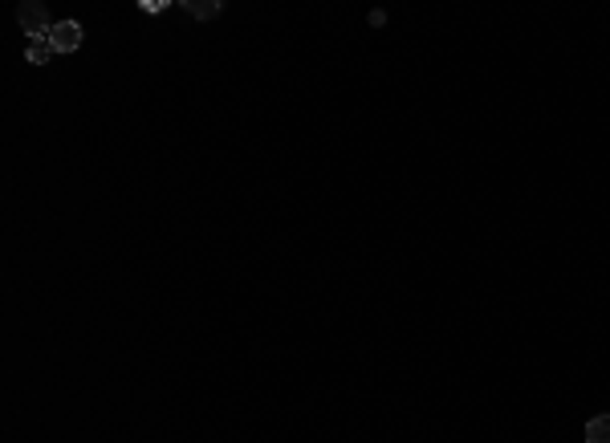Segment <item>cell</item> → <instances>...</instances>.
Returning <instances> with one entry per match:
<instances>
[{
  "label": "cell",
  "instance_id": "7a4b0ae2",
  "mask_svg": "<svg viewBox=\"0 0 610 443\" xmlns=\"http://www.w3.org/2000/svg\"><path fill=\"white\" fill-rule=\"evenodd\" d=\"M49 41H54L57 54H73V49L82 45V25L78 21H57L54 33H49Z\"/></svg>",
  "mask_w": 610,
  "mask_h": 443
},
{
  "label": "cell",
  "instance_id": "277c9868",
  "mask_svg": "<svg viewBox=\"0 0 610 443\" xmlns=\"http://www.w3.org/2000/svg\"><path fill=\"white\" fill-rule=\"evenodd\" d=\"M57 54V49H54V41H49V37H45V41H33V45H29V65H45V62H49V57H54Z\"/></svg>",
  "mask_w": 610,
  "mask_h": 443
},
{
  "label": "cell",
  "instance_id": "6da1fadb",
  "mask_svg": "<svg viewBox=\"0 0 610 443\" xmlns=\"http://www.w3.org/2000/svg\"><path fill=\"white\" fill-rule=\"evenodd\" d=\"M17 21L21 29H25L33 41H45V37L54 33L57 21H49V9H45L41 0H25V4H17Z\"/></svg>",
  "mask_w": 610,
  "mask_h": 443
},
{
  "label": "cell",
  "instance_id": "5b68a950",
  "mask_svg": "<svg viewBox=\"0 0 610 443\" xmlns=\"http://www.w3.org/2000/svg\"><path fill=\"white\" fill-rule=\"evenodd\" d=\"M187 13H192L195 21H212L216 13H220V4H212V0H192V4H187Z\"/></svg>",
  "mask_w": 610,
  "mask_h": 443
},
{
  "label": "cell",
  "instance_id": "8992f818",
  "mask_svg": "<svg viewBox=\"0 0 610 443\" xmlns=\"http://www.w3.org/2000/svg\"><path fill=\"white\" fill-rule=\"evenodd\" d=\"M142 9H147V13H163V9H168V0H142Z\"/></svg>",
  "mask_w": 610,
  "mask_h": 443
},
{
  "label": "cell",
  "instance_id": "3957f363",
  "mask_svg": "<svg viewBox=\"0 0 610 443\" xmlns=\"http://www.w3.org/2000/svg\"><path fill=\"white\" fill-rule=\"evenodd\" d=\"M586 443H610V415H598L586 423Z\"/></svg>",
  "mask_w": 610,
  "mask_h": 443
}]
</instances>
